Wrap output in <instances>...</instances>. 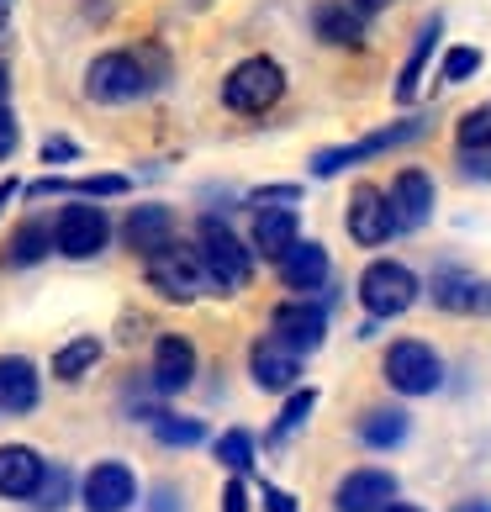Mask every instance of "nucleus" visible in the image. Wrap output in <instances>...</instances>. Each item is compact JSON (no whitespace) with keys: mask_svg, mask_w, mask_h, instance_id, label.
Here are the masks:
<instances>
[{"mask_svg":"<svg viewBox=\"0 0 491 512\" xmlns=\"http://www.w3.org/2000/svg\"><path fill=\"white\" fill-rule=\"evenodd\" d=\"M169 74V59L159 48H111L96 53L85 69V96L96 106H132L143 101L148 90H159Z\"/></svg>","mask_w":491,"mask_h":512,"instance_id":"obj_1","label":"nucleus"},{"mask_svg":"<svg viewBox=\"0 0 491 512\" xmlns=\"http://www.w3.org/2000/svg\"><path fill=\"white\" fill-rule=\"evenodd\" d=\"M196 254H201L206 280H212L217 291H238V286H249V275H254V254L243 249V238H238L222 217H201V243H196Z\"/></svg>","mask_w":491,"mask_h":512,"instance_id":"obj_2","label":"nucleus"},{"mask_svg":"<svg viewBox=\"0 0 491 512\" xmlns=\"http://www.w3.org/2000/svg\"><path fill=\"white\" fill-rule=\"evenodd\" d=\"M280 96H286V69L275 59H243L222 80V106L238 111V117H264Z\"/></svg>","mask_w":491,"mask_h":512,"instance_id":"obj_3","label":"nucleus"},{"mask_svg":"<svg viewBox=\"0 0 491 512\" xmlns=\"http://www.w3.org/2000/svg\"><path fill=\"white\" fill-rule=\"evenodd\" d=\"M143 275H148V286H154L159 296H169V301H196L212 280H206V264H201V254L196 249H185V243H159L154 254H148V264H143Z\"/></svg>","mask_w":491,"mask_h":512,"instance_id":"obj_4","label":"nucleus"},{"mask_svg":"<svg viewBox=\"0 0 491 512\" xmlns=\"http://www.w3.org/2000/svg\"><path fill=\"white\" fill-rule=\"evenodd\" d=\"M423 132H428L423 117H407V122H391V127H381V132H370V138H360V143L323 148V154H312V175H317V180H333V175H344V169L375 159V154H391V148H402V143H418Z\"/></svg>","mask_w":491,"mask_h":512,"instance_id":"obj_5","label":"nucleus"},{"mask_svg":"<svg viewBox=\"0 0 491 512\" xmlns=\"http://www.w3.org/2000/svg\"><path fill=\"white\" fill-rule=\"evenodd\" d=\"M418 291H423L418 275H412L407 264H396V259H375L360 275V301H365L370 317H402L412 301H418Z\"/></svg>","mask_w":491,"mask_h":512,"instance_id":"obj_6","label":"nucleus"},{"mask_svg":"<svg viewBox=\"0 0 491 512\" xmlns=\"http://www.w3.org/2000/svg\"><path fill=\"white\" fill-rule=\"evenodd\" d=\"M106 243H111V217L101 206L80 201V196H74V206H64L59 222H53V249L64 259H96Z\"/></svg>","mask_w":491,"mask_h":512,"instance_id":"obj_7","label":"nucleus"},{"mask_svg":"<svg viewBox=\"0 0 491 512\" xmlns=\"http://www.w3.org/2000/svg\"><path fill=\"white\" fill-rule=\"evenodd\" d=\"M386 381L402 391V396H428V391H439L444 365H439V354H433L428 344L402 338V344L386 349Z\"/></svg>","mask_w":491,"mask_h":512,"instance_id":"obj_8","label":"nucleus"},{"mask_svg":"<svg viewBox=\"0 0 491 512\" xmlns=\"http://www.w3.org/2000/svg\"><path fill=\"white\" fill-rule=\"evenodd\" d=\"M270 333L286 349L312 354L317 344H323V333H328V307H323V301H286V307H275Z\"/></svg>","mask_w":491,"mask_h":512,"instance_id":"obj_9","label":"nucleus"},{"mask_svg":"<svg viewBox=\"0 0 491 512\" xmlns=\"http://www.w3.org/2000/svg\"><path fill=\"white\" fill-rule=\"evenodd\" d=\"M349 238L365 243V249H381V243L396 233V217H391V201L386 191H375V185H360V191L349 196Z\"/></svg>","mask_w":491,"mask_h":512,"instance_id":"obj_10","label":"nucleus"},{"mask_svg":"<svg viewBox=\"0 0 491 512\" xmlns=\"http://www.w3.org/2000/svg\"><path fill=\"white\" fill-rule=\"evenodd\" d=\"M386 201H391L396 233H418V227H428V217H433V180L423 175V169H402L396 185L386 191Z\"/></svg>","mask_w":491,"mask_h":512,"instance_id":"obj_11","label":"nucleus"},{"mask_svg":"<svg viewBox=\"0 0 491 512\" xmlns=\"http://www.w3.org/2000/svg\"><path fill=\"white\" fill-rule=\"evenodd\" d=\"M80 497H85V512H127L132 502H138V481H132L127 465L106 460V465H96L85 476Z\"/></svg>","mask_w":491,"mask_h":512,"instance_id":"obj_12","label":"nucleus"},{"mask_svg":"<svg viewBox=\"0 0 491 512\" xmlns=\"http://www.w3.org/2000/svg\"><path fill=\"white\" fill-rule=\"evenodd\" d=\"M169 233H175V212H169L164 201H148V206H132V212L122 217V249L127 254H154L159 243H169Z\"/></svg>","mask_w":491,"mask_h":512,"instance_id":"obj_13","label":"nucleus"},{"mask_svg":"<svg viewBox=\"0 0 491 512\" xmlns=\"http://www.w3.org/2000/svg\"><path fill=\"white\" fill-rule=\"evenodd\" d=\"M391 497H396V476H386V470H354V476L338 481L333 507L338 512H381Z\"/></svg>","mask_w":491,"mask_h":512,"instance_id":"obj_14","label":"nucleus"},{"mask_svg":"<svg viewBox=\"0 0 491 512\" xmlns=\"http://www.w3.org/2000/svg\"><path fill=\"white\" fill-rule=\"evenodd\" d=\"M43 402V381H37V365L22 354H6L0 359V412L22 417Z\"/></svg>","mask_w":491,"mask_h":512,"instance_id":"obj_15","label":"nucleus"},{"mask_svg":"<svg viewBox=\"0 0 491 512\" xmlns=\"http://www.w3.org/2000/svg\"><path fill=\"white\" fill-rule=\"evenodd\" d=\"M196 381V349L185 344L180 333H164L159 344H154V391L164 396H175Z\"/></svg>","mask_w":491,"mask_h":512,"instance_id":"obj_16","label":"nucleus"},{"mask_svg":"<svg viewBox=\"0 0 491 512\" xmlns=\"http://www.w3.org/2000/svg\"><path fill=\"white\" fill-rule=\"evenodd\" d=\"M43 470L48 460L37 449L27 444H0V497H11V502H22L37 491V481H43Z\"/></svg>","mask_w":491,"mask_h":512,"instance_id":"obj_17","label":"nucleus"},{"mask_svg":"<svg viewBox=\"0 0 491 512\" xmlns=\"http://www.w3.org/2000/svg\"><path fill=\"white\" fill-rule=\"evenodd\" d=\"M275 264H280V280H286L291 291H323L328 286V249H323V243L296 238Z\"/></svg>","mask_w":491,"mask_h":512,"instance_id":"obj_18","label":"nucleus"},{"mask_svg":"<svg viewBox=\"0 0 491 512\" xmlns=\"http://www.w3.org/2000/svg\"><path fill=\"white\" fill-rule=\"evenodd\" d=\"M312 32L333 48H360L365 43V11L354 0H323L312 11Z\"/></svg>","mask_w":491,"mask_h":512,"instance_id":"obj_19","label":"nucleus"},{"mask_svg":"<svg viewBox=\"0 0 491 512\" xmlns=\"http://www.w3.org/2000/svg\"><path fill=\"white\" fill-rule=\"evenodd\" d=\"M254 381L264 386V391H296V375H301V354L296 349H286L280 338L270 333V338H259L254 344Z\"/></svg>","mask_w":491,"mask_h":512,"instance_id":"obj_20","label":"nucleus"},{"mask_svg":"<svg viewBox=\"0 0 491 512\" xmlns=\"http://www.w3.org/2000/svg\"><path fill=\"white\" fill-rule=\"evenodd\" d=\"M433 301H439L444 312H491V286L444 270V275H433Z\"/></svg>","mask_w":491,"mask_h":512,"instance_id":"obj_21","label":"nucleus"},{"mask_svg":"<svg viewBox=\"0 0 491 512\" xmlns=\"http://www.w3.org/2000/svg\"><path fill=\"white\" fill-rule=\"evenodd\" d=\"M296 206H264V212H254V249L280 259L296 243Z\"/></svg>","mask_w":491,"mask_h":512,"instance_id":"obj_22","label":"nucleus"},{"mask_svg":"<svg viewBox=\"0 0 491 512\" xmlns=\"http://www.w3.org/2000/svg\"><path fill=\"white\" fill-rule=\"evenodd\" d=\"M439 32H444V22L439 16H428L423 22V32H418V43H412V53H407V64H402V74H396V101H418V85H423V69H428V59H433V48H439Z\"/></svg>","mask_w":491,"mask_h":512,"instance_id":"obj_23","label":"nucleus"},{"mask_svg":"<svg viewBox=\"0 0 491 512\" xmlns=\"http://www.w3.org/2000/svg\"><path fill=\"white\" fill-rule=\"evenodd\" d=\"M53 254V233H48V222H22L11 233V243H6V264L11 270H27V264H37V259H48Z\"/></svg>","mask_w":491,"mask_h":512,"instance_id":"obj_24","label":"nucleus"},{"mask_svg":"<svg viewBox=\"0 0 491 512\" xmlns=\"http://www.w3.org/2000/svg\"><path fill=\"white\" fill-rule=\"evenodd\" d=\"M360 439H365L370 449H396V444L407 439V412H396V407H375V412H365Z\"/></svg>","mask_w":491,"mask_h":512,"instance_id":"obj_25","label":"nucleus"},{"mask_svg":"<svg viewBox=\"0 0 491 512\" xmlns=\"http://www.w3.org/2000/svg\"><path fill=\"white\" fill-rule=\"evenodd\" d=\"M312 407H317V391H312V386H296V391H291V402L280 407L275 428H270V444H286L291 433H296V428H301V423H307V417H312Z\"/></svg>","mask_w":491,"mask_h":512,"instance_id":"obj_26","label":"nucleus"},{"mask_svg":"<svg viewBox=\"0 0 491 512\" xmlns=\"http://www.w3.org/2000/svg\"><path fill=\"white\" fill-rule=\"evenodd\" d=\"M96 359H101L96 338H74V344H64L59 354H53V375H59V381H80V375L96 365Z\"/></svg>","mask_w":491,"mask_h":512,"instance_id":"obj_27","label":"nucleus"},{"mask_svg":"<svg viewBox=\"0 0 491 512\" xmlns=\"http://www.w3.org/2000/svg\"><path fill=\"white\" fill-rule=\"evenodd\" d=\"M154 439H159V444H169V449H191V444H201V439H206V428L196 423V417H175V412H164V417H154Z\"/></svg>","mask_w":491,"mask_h":512,"instance_id":"obj_28","label":"nucleus"},{"mask_svg":"<svg viewBox=\"0 0 491 512\" xmlns=\"http://www.w3.org/2000/svg\"><path fill=\"white\" fill-rule=\"evenodd\" d=\"M69 486H74V481H69V470L48 465V470H43V481H37V491H32V497H37L32 507H37V512H59V507L69 502Z\"/></svg>","mask_w":491,"mask_h":512,"instance_id":"obj_29","label":"nucleus"},{"mask_svg":"<svg viewBox=\"0 0 491 512\" xmlns=\"http://www.w3.org/2000/svg\"><path fill=\"white\" fill-rule=\"evenodd\" d=\"M217 460L228 465V470H249V460H254V439H249V428H228L217 439Z\"/></svg>","mask_w":491,"mask_h":512,"instance_id":"obj_30","label":"nucleus"},{"mask_svg":"<svg viewBox=\"0 0 491 512\" xmlns=\"http://www.w3.org/2000/svg\"><path fill=\"white\" fill-rule=\"evenodd\" d=\"M476 69H481V48H449V53H444L439 80H444V85H465Z\"/></svg>","mask_w":491,"mask_h":512,"instance_id":"obj_31","label":"nucleus"},{"mask_svg":"<svg viewBox=\"0 0 491 512\" xmlns=\"http://www.w3.org/2000/svg\"><path fill=\"white\" fill-rule=\"evenodd\" d=\"M460 148H491V101L460 117Z\"/></svg>","mask_w":491,"mask_h":512,"instance_id":"obj_32","label":"nucleus"},{"mask_svg":"<svg viewBox=\"0 0 491 512\" xmlns=\"http://www.w3.org/2000/svg\"><path fill=\"white\" fill-rule=\"evenodd\" d=\"M296 201H301V185H259V191H249L254 212H264V206H296Z\"/></svg>","mask_w":491,"mask_h":512,"instance_id":"obj_33","label":"nucleus"},{"mask_svg":"<svg viewBox=\"0 0 491 512\" xmlns=\"http://www.w3.org/2000/svg\"><path fill=\"white\" fill-rule=\"evenodd\" d=\"M460 159H465V175L491 180V148H460Z\"/></svg>","mask_w":491,"mask_h":512,"instance_id":"obj_34","label":"nucleus"},{"mask_svg":"<svg viewBox=\"0 0 491 512\" xmlns=\"http://www.w3.org/2000/svg\"><path fill=\"white\" fill-rule=\"evenodd\" d=\"M11 148H16V117H11V101L0 106V159H11Z\"/></svg>","mask_w":491,"mask_h":512,"instance_id":"obj_35","label":"nucleus"},{"mask_svg":"<svg viewBox=\"0 0 491 512\" xmlns=\"http://www.w3.org/2000/svg\"><path fill=\"white\" fill-rule=\"evenodd\" d=\"M222 512H249V486L228 481V491H222Z\"/></svg>","mask_w":491,"mask_h":512,"instance_id":"obj_36","label":"nucleus"},{"mask_svg":"<svg viewBox=\"0 0 491 512\" xmlns=\"http://www.w3.org/2000/svg\"><path fill=\"white\" fill-rule=\"evenodd\" d=\"M264 507L270 512H296V502L286 497V491H275V486H264Z\"/></svg>","mask_w":491,"mask_h":512,"instance_id":"obj_37","label":"nucleus"},{"mask_svg":"<svg viewBox=\"0 0 491 512\" xmlns=\"http://www.w3.org/2000/svg\"><path fill=\"white\" fill-rule=\"evenodd\" d=\"M74 154H80V148H74V143H64V138H53V143L43 148V159H53V164H59V159H74Z\"/></svg>","mask_w":491,"mask_h":512,"instance_id":"obj_38","label":"nucleus"},{"mask_svg":"<svg viewBox=\"0 0 491 512\" xmlns=\"http://www.w3.org/2000/svg\"><path fill=\"white\" fill-rule=\"evenodd\" d=\"M16 191H22V185H16V180H0V212H6V206H11V196Z\"/></svg>","mask_w":491,"mask_h":512,"instance_id":"obj_39","label":"nucleus"},{"mask_svg":"<svg viewBox=\"0 0 491 512\" xmlns=\"http://www.w3.org/2000/svg\"><path fill=\"white\" fill-rule=\"evenodd\" d=\"M354 6H360V11L370 16V11H386V6H391V0H354Z\"/></svg>","mask_w":491,"mask_h":512,"instance_id":"obj_40","label":"nucleus"},{"mask_svg":"<svg viewBox=\"0 0 491 512\" xmlns=\"http://www.w3.org/2000/svg\"><path fill=\"white\" fill-rule=\"evenodd\" d=\"M11 101V80H6V64H0V106Z\"/></svg>","mask_w":491,"mask_h":512,"instance_id":"obj_41","label":"nucleus"},{"mask_svg":"<svg viewBox=\"0 0 491 512\" xmlns=\"http://www.w3.org/2000/svg\"><path fill=\"white\" fill-rule=\"evenodd\" d=\"M381 512H423V507H407V502H396V497H391V502H386Z\"/></svg>","mask_w":491,"mask_h":512,"instance_id":"obj_42","label":"nucleus"},{"mask_svg":"<svg viewBox=\"0 0 491 512\" xmlns=\"http://www.w3.org/2000/svg\"><path fill=\"white\" fill-rule=\"evenodd\" d=\"M455 512H491V502H460Z\"/></svg>","mask_w":491,"mask_h":512,"instance_id":"obj_43","label":"nucleus"},{"mask_svg":"<svg viewBox=\"0 0 491 512\" xmlns=\"http://www.w3.org/2000/svg\"><path fill=\"white\" fill-rule=\"evenodd\" d=\"M6 22H11V0H0V32H6Z\"/></svg>","mask_w":491,"mask_h":512,"instance_id":"obj_44","label":"nucleus"}]
</instances>
